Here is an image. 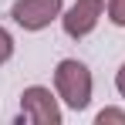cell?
<instances>
[{"label":"cell","mask_w":125,"mask_h":125,"mask_svg":"<svg viewBox=\"0 0 125 125\" xmlns=\"http://www.w3.org/2000/svg\"><path fill=\"white\" fill-rule=\"evenodd\" d=\"M54 88H58V98L68 108H74V112L88 108V102H91V71H88V64L78 61V58L58 61V68H54Z\"/></svg>","instance_id":"cell-1"},{"label":"cell","mask_w":125,"mask_h":125,"mask_svg":"<svg viewBox=\"0 0 125 125\" xmlns=\"http://www.w3.org/2000/svg\"><path fill=\"white\" fill-rule=\"evenodd\" d=\"M21 122L61 125V108H58V98L51 95V88H44V84L24 88V95H21Z\"/></svg>","instance_id":"cell-2"},{"label":"cell","mask_w":125,"mask_h":125,"mask_svg":"<svg viewBox=\"0 0 125 125\" xmlns=\"http://www.w3.org/2000/svg\"><path fill=\"white\" fill-rule=\"evenodd\" d=\"M102 14H105V0H74L61 14V27H64L68 37L81 41V37H88V34L98 27Z\"/></svg>","instance_id":"cell-3"},{"label":"cell","mask_w":125,"mask_h":125,"mask_svg":"<svg viewBox=\"0 0 125 125\" xmlns=\"http://www.w3.org/2000/svg\"><path fill=\"white\" fill-rule=\"evenodd\" d=\"M10 17L24 31H44L61 17V0H17L10 7Z\"/></svg>","instance_id":"cell-4"},{"label":"cell","mask_w":125,"mask_h":125,"mask_svg":"<svg viewBox=\"0 0 125 125\" xmlns=\"http://www.w3.org/2000/svg\"><path fill=\"white\" fill-rule=\"evenodd\" d=\"M108 21L115 27H125V0H108Z\"/></svg>","instance_id":"cell-5"},{"label":"cell","mask_w":125,"mask_h":125,"mask_svg":"<svg viewBox=\"0 0 125 125\" xmlns=\"http://www.w3.org/2000/svg\"><path fill=\"white\" fill-rule=\"evenodd\" d=\"M95 122H98V125H108V122L125 125V112H118V108H102V112L95 115Z\"/></svg>","instance_id":"cell-6"},{"label":"cell","mask_w":125,"mask_h":125,"mask_svg":"<svg viewBox=\"0 0 125 125\" xmlns=\"http://www.w3.org/2000/svg\"><path fill=\"white\" fill-rule=\"evenodd\" d=\"M10 58H14V37L0 27V64H7Z\"/></svg>","instance_id":"cell-7"},{"label":"cell","mask_w":125,"mask_h":125,"mask_svg":"<svg viewBox=\"0 0 125 125\" xmlns=\"http://www.w3.org/2000/svg\"><path fill=\"white\" fill-rule=\"evenodd\" d=\"M115 88H118V95L125 98V64L118 68V74H115Z\"/></svg>","instance_id":"cell-8"}]
</instances>
